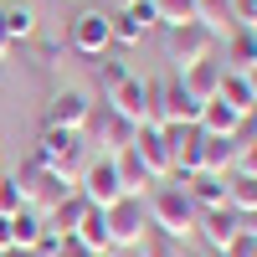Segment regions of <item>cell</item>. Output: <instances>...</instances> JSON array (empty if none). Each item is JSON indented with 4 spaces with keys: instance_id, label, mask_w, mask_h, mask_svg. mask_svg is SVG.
Here are the masks:
<instances>
[{
    "instance_id": "obj_1",
    "label": "cell",
    "mask_w": 257,
    "mask_h": 257,
    "mask_svg": "<svg viewBox=\"0 0 257 257\" xmlns=\"http://www.w3.org/2000/svg\"><path fill=\"white\" fill-rule=\"evenodd\" d=\"M144 211H149V226L165 231V237H175V242H190L196 216H201V211L190 206V196H185L180 180H160V185L144 196Z\"/></svg>"
},
{
    "instance_id": "obj_2",
    "label": "cell",
    "mask_w": 257,
    "mask_h": 257,
    "mask_svg": "<svg viewBox=\"0 0 257 257\" xmlns=\"http://www.w3.org/2000/svg\"><path fill=\"white\" fill-rule=\"evenodd\" d=\"M88 155V144H82V134L77 128H41V139H36V165H47V170H57V175H77L82 160Z\"/></svg>"
},
{
    "instance_id": "obj_3",
    "label": "cell",
    "mask_w": 257,
    "mask_h": 257,
    "mask_svg": "<svg viewBox=\"0 0 257 257\" xmlns=\"http://www.w3.org/2000/svg\"><path fill=\"white\" fill-rule=\"evenodd\" d=\"M16 180H21V196H26V206H31V211H41V216H47L57 201H67L72 190H77V175H57V170L36 165V160L21 170Z\"/></svg>"
},
{
    "instance_id": "obj_4",
    "label": "cell",
    "mask_w": 257,
    "mask_h": 257,
    "mask_svg": "<svg viewBox=\"0 0 257 257\" xmlns=\"http://www.w3.org/2000/svg\"><path fill=\"white\" fill-rule=\"evenodd\" d=\"M103 216H108V242H113V247H128V252H134V247L149 237V211H144V196H118L108 211H103Z\"/></svg>"
},
{
    "instance_id": "obj_5",
    "label": "cell",
    "mask_w": 257,
    "mask_h": 257,
    "mask_svg": "<svg viewBox=\"0 0 257 257\" xmlns=\"http://www.w3.org/2000/svg\"><path fill=\"white\" fill-rule=\"evenodd\" d=\"M103 103H108L118 118H128L134 128H139V123H155V82H144V77H134V72H128L118 88L103 93Z\"/></svg>"
},
{
    "instance_id": "obj_6",
    "label": "cell",
    "mask_w": 257,
    "mask_h": 257,
    "mask_svg": "<svg viewBox=\"0 0 257 257\" xmlns=\"http://www.w3.org/2000/svg\"><path fill=\"white\" fill-rule=\"evenodd\" d=\"M216 47H221V41L211 36L201 21H196V26H175V31H165V57L175 62V72L196 67V62H206V57H216Z\"/></svg>"
},
{
    "instance_id": "obj_7",
    "label": "cell",
    "mask_w": 257,
    "mask_h": 257,
    "mask_svg": "<svg viewBox=\"0 0 257 257\" xmlns=\"http://www.w3.org/2000/svg\"><path fill=\"white\" fill-rule=\"evenodd\" d=\"M77 196L88 201V206H103V211L123 196L118 170H113V155H98V160H88V165L77 170Z\"/></svg>"
},
{
    "instance_id": "obj_8",
    "label": "cell",
    "mask_w": 257,
    "mask_h": 257,
    "mask_svg": "<svg viewBox=\"0 0 257 257\" xmlns=\"http://www.w3.org/2000/svg\"><path fill=\"white\" fill-rule=\"evenodd\" d=\"M128 149L139 155V165L149 170V180H155V185L175 175V155H170V144H165V128H160V123H139Z\"/></svg>"
},
{
    "instance_id": "obj_9",
    "label": "cell",
    "mask_w": 257,
    "mask_h": 257,
    "mask_svg": "<svg viewBox=\"0 0 257 257\" xmlns=\"http://www.w3.org/2000/svg\"><path fill=\"white\" fill-rule=\"evenodd\" d=\"M67 47L77 57H103L113 47V31H108V11H82L72 21V31H67Z\"/></svg>"
},
{
    "instance_id": "obj_10",
    "label": "cell",
    "mask_w": 257,
    "mask_h": 257,
    "mask_svg": "<svg viewBox=\"0 0 257 257\" xmlns=\"http://www.w3.org/2000/svg\"><path fill=\"white\" fill-rule=\"evenodd\" d=\"M201 118V103L190 98L180 88V77H170V82H155V123H196Z\"/></svg>"
},
{
    "instance_id": "obj_11",
    "label": "cell",
    "mask_w": 257,
    "mask_h": 257,
    "mask_svg": "<svg viewBox=\"0 0 257 257\" xmlns=\"http://www.w3.org/2000/svg\"><path fill=\"white\" fill-rule=\"evenodd\" d=\"M88 118H93V98L82 93V88H62V93H52V103H47V123L41 128H88Z\"/></svg>"
},
{
    "instance_id": "obj_12",
    "label": "cell",
    "mask_w": 257,
    "mask_h": 257,
    "mask_svg": "<svg viewBox=\"0 0 257 257\" xmlns=\"http://www.w3.org/2000/svg\"><path fill=\"white\" fill-rule=\"evenodd\" d=\"M196 231H201L206 252H221V247H231V242L242 237V216H237L231 206H211V211L196 216Z\"/></svg>"
},
{
    "instance_id": "obj_13",
    "label": "cell",
    "mask_w": 257,
    "mask_h": 257,
    "mask_svg": "<svg viewBox=\"0 0 257 257\" xmlns=\"http://www.w3.org/2000/svg\"><path fill=\"white\" fill-rule=\"evenodd\" d=\"M88 128H93V139H98V149H103V155H118V149H128V144H134V123H128V118H118L108 103H103V108H93Z\"/></svg>"
},
{
    "instance_id": "obj_14",
    "label": "cell",
    "mask_w": 257,
    "mask_h": 257,
    "mask_svg": "<svg viewBox=\"0 0 257 257\" xmlns=\"http://www.w3.org/2000/svg\"><path fill=\"white\" fill-rule=\"evenodd\" d=\"M165 144H170V155H175V175H196V165H201V128L196 123H165Z\"/></svg>"
},
{
    "instance_id": "obj_15",
    "label": "cell",
    "mask_w": 257,
    "mask_h": 257,
    "mask_svg": "<svg viewBox=\"0 0 257 257\" xmlns=\"http://www.w3.org/2000/svg\"><path fill=\"white\" fill-rule=\"evenodd\" d=\"M180 77V88L196 98V103H211L221 93V77H226V67H221V57H206V62H196V67H185V72H175Z\"/></svg>"
},
{
    "instance_id": "obj_16",
    "label": "cell",
    "mask_w": 257,
    "mask_h": 257,
    "mask_svg": "<svg viewBox=\"0 0 257 257\" xmlns=\"http://www.w3.org/2000/svg\"><path fill=\"white\" fill-rule=\"evenodd\" d=\"M196 128L201 134H216V139H237L242 128H247V118L231 108V103H221V98H211V103H201V118H196Z\"/></svg>"
},
{
    "instance_id": "obj_17",
    "label": "cell",
    "mask_w": 257,
    "mask_h": 257,
    "mask_svg": "<svg viewBox=\"0 0 257 257\" xmlns=\"http://www.w3.org/2000/svg\"><path fill=\"white\" fill-rule=\"evenodd\" d=\"M113 170H118L123 196H149V190H155V180H149V170L139 165V155H134V149H118V155H113Z\"/></svg>"
},
{
    "instance_id": "obj_18",
    "label": "cell",
    "mask_w": 257,
    "mask_h": 257,
    "mask_svg": "<svg viewBox=\"0 0 257 257\" xmlns=\"http://www.w3.org/2000/svg\"><path fill=\"white\" fill-rule=\"evenodd\" d=\"M226 41V57H221V67L226 72H247L252 67V62H257V31H231V36H221Z\"/></svg>"
},
{
    "instance_id": "obj_19",
    "label": "cell",
    "mask_w": 257,
    "mask_h": 257,
    "mask_svg": "<svg viewBox=\"0 0 257 257\" xmlns=\"http://www.w3.org/2000/svg\"><path fill=\"white\" fill-rule=\"evenodd\" d=\"M77 242H88L98 257H108L113 252V242H108V216H103V206H88V216L77 221V231H72Z\"/></svg>"
},
{
    "instance_id": "obj_20",
    "label": "cell",
    "mask_w": 257,
    "mask_h": 257,
    "mask_svg": "<svg viewBox=\"0 0 257 257\" xmlns=\"http://www.w3.org/2000/svg\"><path fill=\"white\" fill-rule=\"evenodd\" d=\"M196 21H201L216 41L237 31V21H231V0H196Z\"/></svg>"
},
{
    "instance_id": "obj_21",
    "label": "cell",
    "mask_w": 257,
    "mask_h": 257,
    "mask_svg": "<svg viewBox=\"0 0 257 257\" xmlns=\"http://www.w3.org/2000/svg\"><path fill=\"white\" fill-rule=\"evenodd\" d=\"M41 231H47V216L31 211V206H21L16 216H11V247H36Z\"/></svg>"
},
{
    "instance_id": "obj_22",
    "label": "cell",
    "mask_w": 257,
    "mask_h": 257,
    "mask_svg": "<svg viewBox=\"0 0 257 257\" xmlns=\"http://www.w3.org/2000/svg\"><path fill=\"white\" fill-rule=\"evenodd\" d=\"M82 216H88V201H82L77 190H72L67 201H57V206L47 211V226H52V231H62V237H72V231H77V221H82Z\"/></svg>"
},
{
    "instance_id": "obj_23",
    "label": "cell",
    "mask_w": 257,
    "mask_h": 257,
    "mask_svg": "<svg viewBox=\"0 0 257 257\" xmlns=\"http://www.w3.org/2000/svg\"><path fill=\"white\" fill-rule=\"evenodd\" d=\"M226 206L237 216H252L257 211V180L252 175H226Z\"/></svg>"
},
{
    "instance_id": "obj_24",
    "label": "cell",
    "mask_w": 257,
    "mask_h": 257,
    "mask_svg": "<svg viewBox=\"0 0 257 257\" xmlns=\"http://www.w3.org/2000/svg\"><path fill=\"white\" fill-rule=\"evenodd\" d=\"M216 98H221V103H231V108H237L242 118L257 108V98H252V88H247V77H242V72H226V77H221V93H216Z\"/></svg>"
},
{
    "instance_id": "obj_25",
    "label": "cell",
    "mask_w": 257,
    "mask_h": 257,
    "mask_svg": "<svg viewBox=\"0 0 257 257\" xmlns=\"http://www.w3.org/2000/svg\"><path fill=\"white\" fill-rule=\"evenodd\" d=\"M155 21H160L165 31L196 26V0H155Z\"/></svg>"
},
{
    "instance_id": "obj_26",
    "label": "cell",
    "mask_w": 257,
    "mask_h": 257,
    "mask_svg": "<svg viewBox=\"0 0 257 257\" xmlns=\"http://www.w3.org/2000/svg\"><path fill=\"white\" fill-rule=\"evenodd\" d=\"M108 31H113V47H139V41L149 36V26L134 21L128 11H113V16H108Z\"/></svg>"
},
{
    "instance_id": "obj_27",
    "label": "cell",
    "mask_w": 257,
    "mask_h": 257,
    "mask_svg": "<svg viewBox=\"0 0 257 257\" xmlns=\"http://www.w3.org/2000/svg\"><path fill=\"white\" fill-rule=\"evenodd\" d=\"M0 21H6L11 41H31L36 36V11H26V6H0Z\"/></svg>"
},
{
    "instance_id": "obj_28",
    "label": "cell",
    "mask_w": 257,
    "mask_h": 257,
    "mask_svg": "<svg viewBox=\"0 0 257 257\" xmlns=\"http://www.w3.org/2000/svg\"><path fill=\"white\" fill-rule=\"evenodd\" d=\"M134 252H139V257H190V247H185V242L165 237V231H155V226H149V237H144Z\"/></svg>"
},
{
    "instance_id": "obj_29",
    "label": "cell",
    "mask_w": 257,
    "mask_h": 257,
    "mask_svg": "<svg viewBox=\"0 0 257 257\" xmlns=\"http://www.w3.org/2000/svg\"><path fill=\"white\" fill-rule=\"evenodd\" d=\"M231 175H252V180H257V139L247 134V128L237 134V155H231Z\"/></svg>"
},
{
    "instance_id": "obj_30",
    "label": "cell",
    "mask_w": 257,
    "mask_h": 257,
    "mask_svg": "<svg viewBox=\"0 0 257 257\" xmlns=\"http://www.w3.org/2000/svg\"><path fill=\"white\" fill-rule=\"evenodd\" d=\"M21 206H26V196H21V180H16V175H0V216H16Z\"/></svg>"
},
{
    "instance_id": "obj_31",
    "label": "cell",
    "mask_w": 257,
    "mask_h": 257,
    "mask_svg": "<svg viewBox=\"0 0 257 257\" xmlns=\"http://www.w3.org/2000/svg\"><path fill=\"white\" fill-rule=\"evenodd\" d=\"M231 21L242 31H257V0H231Z\"/></svg>"
},
{
    "instance_id": "obj_32",
    "label": "cell",
    "mask_w": 257,
    "mask_h": 257,
    "mask_svg": "<svg viewBox=\"0 0 257 257\" xmlns=\"http://www.w3.org/2000/svg\"><path fill=\"white\" fill-rule=\"evenodd\" d=\"M52 257H98V252H93V247H88V242H77V237H62V242H57V252H52Z\"/></svg>"
},
{
    "instance_id": "obj_33",
    "label": "cell",
    "mask_w": 257,
    "mask_h": 257,
    "mask_svg": "<svg viewBox=\"0 0 257 257\" xmlns=\"http://www.w3.org/2000/svg\"><path fill=\"white\" fill-rule=\"evenodd\" d=\"M216 257H257V237H247V231H242V237L231 242V247H221Z\"/></svg>"
},
{
    "instance_id": "obj_34",
    "label": "cell",
    "mask_w": 257,
    "mask_h": 257,
    "mask_svg": "<svg viewBox=\"0 0 257 257\" xmlns=\"http://www.w3.org/2000/svg\"><path fill=\"white\" fill-rule=\"evenodd\" d=\"M123 11H128V16H134V21H144V26H149V31H155V26H160V21H155V0H134V6H123Z\"/></svg>"
},
{
    "instance_id": "obj_35",
    "label": "cell",
    "mask_w": 257,
    "mask_h": 257,
    "mask_svg": "<svg viewBox=\"0 0 257 257\" xmlns=\"http://www.w3.org/2000/svg\"><path fill=\"white\" fill-rule=\"evenodd\" d=\"M123 77H128V67H123V62H103V93H108V88H118Z\"/></svg>"
},
{
    "instance_id": "obj_36",
    "label": "cell",
    "mask_w": 257,
    "mask_h": 257,
    "mask_svg": "<svg viewBox=\"0 0 257 257\" xmlns=\"http://www.w3.org/2000/svg\"><path fill=\"white\" fill-rule=\"evenodd\" d=\"M57 57H62V41H41V67H57Z\"/></svg>"
},
{
    "instance_id": "obj_37",
    "label": "cell",
    "mask_w": 257,
    "mask_h": 257,
    "mask_svg": "<svg viewBox=\"0 0 257 257\" xmlns=\"http://www.w3.org/2000/svg\"><path fill=\"white\" fill-rule=\"evenodd\" d=\"M11 52H16V41H11V36H6V21H0V62H6V57H11Z\"/></svg>"
},
{
    "instance_id": "obj_38",
    "label": "cell",
    "mask_w": 257,
    "mask_h": 257,
    "mask_svg": "<svg viewBox=\"0 0 257 257\" xmlns=\"http://www.w3.org/2000/svg\"><path fill=\"white\" fill-rule=\"evenodd\" d=\"M0 252H11V216H0Z\"/></svg>"
},
{
    "instance_id": "obj_39",
    "label": "cell",
    "mask_w": 257,
    "mask_h": 257,
    "mask_svg": "<svg viewBox=\"0 0 257 257\" xmlns=\"http://www.w3.org/2000/svg\"><path fill=\"white\" fill-rule=\"evenodd\" d=\"M0 257H41L36 247H11V252H0Z\"/></svg>"
},
{
    "instance_id": "obj_40",
    "label": "cell",
    "mask_w": 257,
    "mask_h": 257,
    "mask_svg": "<svg viewBox=\"0 0 257 257\" xmlns=\"http://www.w3.org/2000/svg\"><path fill=\"white\" fill-rule=\"evenodd\" d=\"M242 77H247V88H252V98H257V62H252V67H247Z\"/></svg>"
},
{
    "instance_id": "obj_41",
    "label": "cell",
    "mask_w": 257,
    "mask_h": 257,
    "mask_svg": "<svg viewBox=\"0 0 257 257\" xmlns=\"http://www.w3.org/2000/svg\"><path fill=\"white\" fill-rule=\"evenodd\" d=\"M247 134H252V139H257V108H252V113H247Z\"/></svg>"
},
{
    "instance_id": "obj_42",
    "label": "cell",
    "mask_w": 257,
    "mask_h": 257,
    "mask_svg": "<svg viewBox=\"0 0 257 257\" xmlns=\"http://www.w3.org/2000/svg\"><path fill=\"white\" fill-rule=\"evenodd\" d=\"M113 6H118V11H123V6H134V0H113Z\"/></svg>"
},
{
    "instance_id": "obj_43",
    "label": "cell",
    "mask_w": 257,
    "mask_h": 257,
    "mask_svg": "<svg viewBox=\"0 0 257 257\" xmlns=\"http://www.w3.org/2000/svg\"><path fill=\"white\" fill-rule=\"evenodd\" d=\"M201 257H216V252H201Z\"/></svg>"
},
{
    "instance_id": "obj_44",
    "label": "cell",
    "mask_w": 257,
    "mask_h": 257,
    "mask_svg": "<svg viewBox=\"0 0 257 257\" xmlns=\"http://www.w3.org/2000/svg\"><path fill=\"white\" fill-rule=\"evenodd\" d=\"M0 6H6V0H0Z\"/></svg>"
}]
</instances>
